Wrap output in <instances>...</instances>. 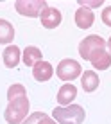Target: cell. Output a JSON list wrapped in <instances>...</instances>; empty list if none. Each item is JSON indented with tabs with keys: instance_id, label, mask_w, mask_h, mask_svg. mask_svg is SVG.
Returning <instances> with one entry per match:
<instances>
[{
	"instance_id": "obj_1",
	"label": "cell",
	"mask_w": 111,
	"mask_h": 124,
	"mask_svg": "<svg viewBox=\"0 0 111 124\" xmlns=\"http://www.w3.org/2000/svg\"><path fill=\"white\" fill-rule=\"evenodd\" d=\"M86 112L79 104H68V106H56L54 110V121L57 124H83Z\"/></svg>"
},
{
	"instance_id": "obj_2",
	"label": "cell",
	"mask_w": 111,
	"mask_h": 124,
	"mask_svg": "<svg viewBox=\"0 0 111 124\" xmlns=\"http://www.w3.org/2000/svg\"><path fill=\"white\" fill-rule=\"evenodd\" d=\"M27 113H29V99L27 95H23L9 101L6 112H4V119L7 121V124H22L27 119Z\"/></svg>"
},
{
	"instance_id": "obj_3",
	"label": "cell",
	"mask_w": 111,
	"mask_h": 124,
	"mask_svg": "<svg viewBox=\"0 0 111 124\" xmlns=\"http://www.w3.org/2000/svg\"><path fill=\"white\" fill-rule=\"evenodd\" d=\"M45 7H49L45 0H16L14 2L16 13L22 15V16H29V18L40 16Z\"/></svg>"
},
{
	"instance_id": "obj_4",
	"label": "cell",
	"mask_w": 111,
	"mask_h": 124,
	"mask_svg": "<svg viewBox=\"0 0 111 124\" xmlns=\"http://www.w3.org/2000/svg\"><path fill=\"white\" fill-rule=\"evenodd\" d=\"M102 49H106L104 38H100L99 34H91V36L84 38V40L79 43V56L83 59H88L90 61V58H91L95 52L102 50Z\"/></svg>"
},
{
	"instance_id": "obj_5",
	"label": "cell",
	"mask_w": 111,
	"mask_h": 124,
	"mask_svg": "<svg viewBox=\"0 0 111 124\" xmlns=\"http://www.w3.org/2000/svg\"><path fill=\"white\" fill-rule=\"evenodd\" d=\"M56 74H57L59 79L63 81H74L77 79L81 74H83V70H81V65L79 61H75V59H63V61H59L57 68H56Z\"/></svg>"
},
{
	"instance_id": "obj_6",
	"label": "cell",
	"mask_w": 111,
	"mask_h": 124,
	"mask_svg": "<svg viewBox=\"0 0 111 124\" xmlns=\"http://www.w3.org/2000/svg\"><path fill=\"white\" fill-rule=\"evenodd\" d=\"M40 18H41V25L45 29H56L59 27L63 16H61V11L56 9V7H45L43 13L40 15Z\"/></svg>"
},
{
	"instance_id": "obj_7",
	"label": "cell",
	"mask_w": 111,
	"mask_h": 124,
	"mask_svg": "<svg viewBox=\"0 0 111 124\" xmlns=\"http://www.w3.org/2000/svg\"><path fill=\"white\" fill-rule=\"evenodd\" d=\"M32 76L36 81H40V83H45V81H49L50 78L54 76V67L50 65L49 61H38L36 65L32 67Z\"/></svg>"
},
{
	"instance_id": "obj_8",
	"label": "cell",
	"mask_w": 111,
	"mask_h": 124,
	"mask_svg": "<svg viewBox=\"0 0 111 124\" xmlns=\"http://www.w3.org/2000/svg\"><path fill=\"white\" fill-rule=\"evenodd\" d=\"M75 23H77L79 29H90L95 22V15H93L91 9H88V7H79L77 11H75V16H74Z\"/></svg>"
},
{
	"instance_id": "obj_9",
	"label": "cell",
	"mask_w": 111,
	"mask_h": 124,
	"mask_svg": "<svg viewBox=\"0 0 111 124\" xmlns=\"http://www.w3.org/2000/svg\"><path fill=\"white\" fill-rule=\"evenodd\" d=\"M75 97H77V88L72 83H66V85H63V86L59 88V92H57V104L59 106H68V104H72V101H74Z\"/></svg>"
},
{
	"instance_id": "obj_10",
	"label": "cell",
	"mask_w": 111,
	"mask_h": 124,
	"mask_svg": "<svg viewBox=\"0 0 111 124\" xmlns=\"http://www.w3.org/2000/svg\"><path fill=\"white\" fill-rule=\"evenodd\" d=\"M20 58H22V50L18 49L16 45H9L4 49L2 52V59H4V65L7 68H14L20 63Z\"/></svg>"
},
{
	"instance_id": "obj_11",
	"label": "cell",
	"mask_w": 111,
	"mask_h": 124,
	"mask_svg": "<svg viewBox=\"0 0 111 124\" xmlns=\"http://www.w3.org/2000/svg\"><path fill=\"white\" fill-rule=\"evenodd\" d=\"M90 63H91L93 68H97V70H108L111 67V54L106 49H102V50L95 52L90 58Z\"/></svg>"
},
{
	"instance_id": "obj_12",
	"label": "cell",
	"mask_w": 111,
	"mask_h": 124,
	"mask_svg": "<svg viewBox=\"0 0 111 124\" xmlns=\"http://www.w3.org/2000/svg\"><path fill=\"white\" fill-rule=\"evenodd\" d=\"M100 85L99 76L95 74L93 70H84V74H81V86H83L84 92H95Z\"/></svg>"
},
{
	"instance_id": "obj_13",
	"label": "cell",
	"mask_w": 111,
	"mask_h": 124,
	"mask_svg": "<svg viewBox=\"0 0 111 124\" xmlns=\"http://www.w3.org/2000/svg\"><path fill=\"white\" fill-rule=\"evenodd\" d=\"M41 50L38 49V47H34V45H29V47H25V50L22 52V59H23V63H25V67H34L38 61H41Z\"/></svg>"
},
{
	"instance_id": "obj_14",
	"label": "cell",
	"mask_w": 111,
	"mask_h": 124,
	"mask_svg": "<svg viewBox=\"0 0 111 124\" xmlns=\"http://www.w3.org/2000/svg\"><path fill=\"white\" fill-rule=\"evenodd\" d=\"M13 40H14V27H13V23L0 18V43L6 45V43H11Z\"/></svg>"
},
{
	"instance_id": "obj_15",
	"label": "cell",
	"mask_w": 111,
	"mask_h": 124,
	"mask_svg": "<svg viewBox=\"0 0 111 124\" xmlns=\"http://www.w3.org/2000/svg\"><path fill=\"white\" fill-rule=\"evenodd\" d=\"M23 95H27V90H25L23 85H13V86H9V90H7V99L9 101L23 97Z\"/></svg>"
},
{
	"instance_id": "obj_16",
	"label": "cell",
	"mask_w": 111,
	"mask_h": 124,
	"mask_svg": "<svg viewBox=\"0 0 111 124\" xmlns=\"http://www.w3.org/2000/svg\"><path fill=\"white\" fill-rule=\"evenodd\" d=\"M43 112H36V113H31V115H29V117L27 119H25V121L22 122V124H38V121H40V119L41 117H43Z\"/></svg>"
},
{
	"instance_id": "obj_17",
	"label": "cell",
	"mask_w": 111,
	"mask_h": 124,
	"mask_svg": "<svg viewBox=\"0 0 111 124\" xmlns=\"http://www.w3.org/2000/svg\"><path fill=\"white\" fill-rule=\"evenodd\" d=\"M100 18H102V22L108 25V27H111V6H109V7H106V9L102 11Z\"/></svg>"
},
{
	"instance_id": "obj_18",
	"label": "cell",
	"mask_w": 111,
	"mask_h": 124,
	"mask_svg": "<svg viewBox=\"0 0 111 124\" xmlns=\"http://www.w3.org/2000/svg\"><path fill=\"white\" fill-rule=\"evenodd\" d=\"M79 4H81V7H99L100 4H102V0H93V2H88V0H79Z\"/></svg>"
},
{
	"instance_id": "obj_19",
	"label": "cell",
	"mask_w": 111,
	"mask_h": 124,
	"mask_svg": "<svg viewBox=\"0 0 111 124\" xmlns=\"http://www.w3.org/2000/svg\"><path fill=\"white\" fill-rule=\"evenodd\" d=\"M38 124H57V122H56V121H54V119H52V117H49V115H47V113H45V115H43V117H41V119H40V121H38Z\"/></svg>"
},
{
	"instance_id": "obj_20",
	"label": "cell",
	"mask_w": 111,
	"mask_h": 124,
	"mask_svg": "<svg viewBox=\"0 0 111 124\" xmlns=\"http://www.w3.org/2000/svg\"><path fill=\"white\" fill-rule=\"evenodd\" d=\"M108 47H109V54H111V38H109V41H108Z\"/></svg>"
}]
</instances>
